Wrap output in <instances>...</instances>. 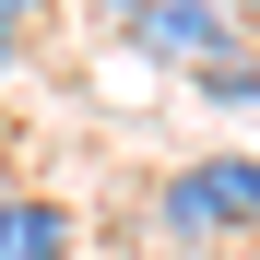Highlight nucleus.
<instances>
[{
  "mask_svg": "<svg viewBox=\"0 0 260 260\" xmlns=\"http://www.w3.org/2000/svg\"><path fill=\"white\" fill-rule=\"evenodd\" d=\"M130 48L166 59V71H201V95H260V48H248V12L237 0H130Z\"/></svg>",
  "mask_w": 260,
  "mask_h": 260,
  "instance_id": "f257e3e1",
  "label": "nucleus"
},
{
  "mask_svg": "<svg viewBox=\"0 0 260 260\" xmlns=\"http://www.w3.org/2000/svg\"><path fill=\"white\" fill-rule=\"evenodd\" d=\"M154 225L178 248H213V237H260V154H201L154 189Z\"/></svg>",
  "mask_w": 260,
  "mask_h": 260,
  "instance_id": "f03ea898",
  "label": "nucleus"
},
{
  "mask_svg": "<svg viewBox=\"0 0 260 260\" xmlns=\"http://www.w3.org/2000/svg\"><path fill=\"white\" fill-rule=\"evenodd\" d=\"M83 225H71V201L48 189H0V260H71Z\"/></svg>",
  "mask_w": 260,
  "mask_h": 260,
  "instance_id": "7ed1b4c3",
  "label": "nucleus"
},
{
  "mask_svg": "<svg viewBox=\"0 0 260 260\" xmlns=\"http://www.w3.org/2000/svg\"><path fill=\"white\" fill-rule=\"evenodd\" d=\"M24 36H36V0H0V71L24 59Z\"/></svg>",
  "mask_w": 260,
  "mask_h": 260,
  "instance_id": "20e7f679",
  "label": "nucleus"
},
{
  "mask_svg": "<svg viewBox=\"0 0 260 260\" xmlns=\"http://www.w3.org/2000/svg\"><path fill=\"white\" fill-rule=\"evenodd\" d=\"M248 260H260V248H248Z\"/></svg>",
  "mask_w": 260,
  "mask_h": 260,
  "instance_id": "39448f33",
  "label": "nucleus"
}]
</instances>
